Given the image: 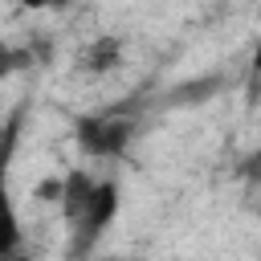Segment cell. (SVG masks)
<instances>
[{
  "label": "cell",
  "mask_w": 261,
  "mask_h": 261,
  "mask_svg": "<svg viewBox=\"0 0 261 261\" xmlns=\"http://www.w3.org/2000/svg\"><path fill=\"white\" fill-rule=\"evenodd\" d=\"M73 139L90 159H118L135 139V122L122 114H82L73 122Z\"/></svg>",
  "instance_id": "obj_1"
},
{
  "label": "cell",
  "mask_w": 261,
  "mask_h": 261,
  "mask_svg": "<svg viewBox=\"0 0 261 261\" xmlns=\"http://www.w3.org/2000/svg\"><path fill=\"white\" fill-rule=\"evenodd\" d=\"M114 216H118V184H114V179H94L82 212L69 220V224H73V249L86 253V249L110 228Z\"/></svg>",
  "instance_id": "obj_2"
},
{
  "label": "cell",
  "mask_w": 261,
  "mask_h": 261,
  "mask_svg": "<svg viewBox=\"0 0 261 261\" xmlns=\"http://www.w3.org/2000/svg\"><path fill=\"white\" fill-rule=\"evenodd\" d=\"M12 147H16V126H8L4 130V143H0V257L20 253V245H24L20 212H16V200L8 192V159H12Z\"/></svg>",
  "instance_id": "obj_3"
},
{
  "label": "cell",
  "mask_w": 261,
  "mask_h": 261,
  "mask_svg": "<svg viewBox=\"0 0 261 261\" xmlns=\"http://www.w3.org/2000/svg\"><path fill=\"white\" fill-rule=\"evenodd\" d=\"M118 65H122V37H114V33L94 37V41L77 53V69H82V73H110V69H118Z\"/></svg>",
  "instance_id": "obj_4"
},
{
  "label": "cell",
  "mask_w": 261,
  "mask_h": 261,
  "mask_svg": "<svg viewBox=\"0 0 261 261\" xmlns=\"http://www.w3.org/2000/svg\"><path fill=\"white\" fill-rule=\"evenodd\" d=\"M90 188H94V175H90V171H82V167H77V171H69V175L61 179V196H57V200H61V216H65V220H73V216L82 212V204H86Z\"/></svg>",
  "instance_id": "obj_5"
},
{
  "label": "cell",
  "mask_w": 261,
  "mask_h": 261,
  "mask_svg": "<svg viewBox=\"0 0 261 261\" xmlns=\"http://www.w3.org/2000/svg\"><path fill=\"white\" fill-rule=\"evenodd\" d=\"M33 61H37V57H33V49L0 41V77H12V73H20V69H24V65H33Z\"/></svg>",
  "instance_id": "obj_6"
},
{
  "label": "cell",
  "mask_w": 261,
  "mask_h": 261,
  "mask_svg": "<svg viewBox=\"0 0 261 261\" xmlns=\"http://www.w3.org/2000/svg\"><path fill=\"white\" fill-rule=\"evenodd\" d=\"M241 171H245V175H249V179L257 184V179H261V151H257V155H249V163H245Z\"/></svg>",
  "instance_id": "obj_7"
},
{
  "label": "cell",
  "mask_w": 261,
  "mask_h": 261,
  "mask_svg": "<svg viewBox=\"0 0 261 261\" xmlns=\"http://www.w3.org/2000/svg\"><path fill=\"white\" fill-rule=\"evenodd\" d=\"M0 261H33V257H24V253H8V257H0Z\"/></svg>",
  "instance_id": "obj_8"
},
{
  "label": "cell",
  "mask_w": 261,
  "mask_h": 261,
  "mask_svg": "<svg viewBox=\"0 0 261 261\" xmlns=\"http://www.w3.org/2000/svg\"><path fill=\"white\" fill-rule=\"evenodd\" d=\"M253 65H257V69H261V45H257V53H253Z\"/></svg>",
  "instance_id": "obj_9"
}]
</instances>
